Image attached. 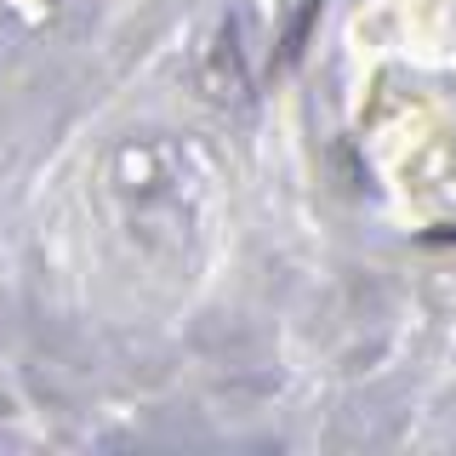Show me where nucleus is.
I'll return each mask as SVG.
<instances>
[{"label": "nucleus", "mask_w": 456, "mask_h": 456, "mask_svg": "<svg viewBox=\"0 0 456 456\" xmlns=\"http://www.w3.org/2000/svg\"><path fill=\"white\" fill-rule=\"evenodd\" d=\"M314 18H320V0H308V6L291 18V28H285V40H280V63H291V57L303 52V40H308V23H314Z\"/></svg>", "instance_id": "2"}, {"label": "nucleus", "mask_w": 456, "mask_h": 456, "mask_svg": "<svg viewBox=\"0 0 456 456\" xmlns=\"http://www.w3.org/2000/svg\"><path fill=\"white\" fill-rule=\"evenodd\" d=\"M211 92H217L223 103H240V97L251 92V80H246V63H240V46H234V23L223 28L217 52H211Z\"/></svg>", "instance_id": "1"}]
</instances>
